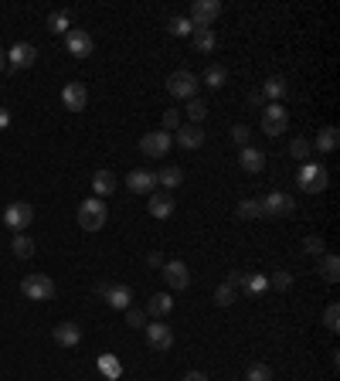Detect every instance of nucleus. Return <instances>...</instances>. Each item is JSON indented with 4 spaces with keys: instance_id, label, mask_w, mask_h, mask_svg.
Returning a JSON list of instances; mask_svg holds the SVG:
<instances>
[{
    "instance_id": "obj_1",
    "label": "nucleus",
    "mask_w": 340,
    "mask_h": 381,
    "mask_svg": "<svg viewBox=\"0 0 340 381\" xmlns=\"http://www.w3.org/2000/svg\"><path fill=\"white\" fill-rule=\"evenodd\" d=\"M258 208H262V218H289V214L296 211V201H293V194H286V190H269V194L258 201Z\"/></svg>"
},
{
    "instance_id": "obj_2",
    "label": "nucleus",
    "mask_w": 340,
    "mask_h": 381,
    "mask_svg": "<svg viewBox=\"0 0 340 381\" xmlns=\"http://www.w3.org/2000/svg\"><path fill=\"white\" fill-rule=\"evenodd\" d=\"M106 218H109V211H106L102 197H85L82 204H79V225H82L85 232H99L106 225Z\"/></svg>"
},
{
    "instance_id": "obj_3",
    "label": "nucleus",
    "mask_w": 340,
    "mask_h": 381,
    "mask_svg": "<svg viewBox=\"0 0 340 381\" xmlns=\"http://www.w3.org/2000/svg\"><path fill=\"white\" fill-rule=\"evenodd\" d=\"M286 126H289V109L282 102H269L262 109V133L265 136H282Z\"/></svg>"
},
{
    "instance_id": "obj_4",
    "label": "nucleus",
    "mask_w": 340,
    "mask_h": 381,
    "mask_svg": "<svg viewBox=\"0 0 340 381\" xmlns=\"http://www.w3.org/2000/svg\"><path fill=\"white\" fill-rule=\"evenodd\" d=\"M197 86H201V79L194 75V72H187V69H177L173 75L167 79V93L173 99H197Z\"/></svg>"
},
{
    "instance_id": "obj_5",
    "label": "nucleus",
    "mask_w": 340,
    "mask_h": 381,
    "mask_svg": "<svg viewBox=\"0 0 340 381\" xmlns=\"http://www.w3.org/2000/svg\"><path fill=\"white\" fill-rule=\"evenodd\" d=\"M34 221V208L27 204V201H14V204H7L3 208V225L17 235V232H24L27 225Z\"/></svg>"
},
{
    "instance_id": "obj_6",
    "label": "nucleus",
    "mask_w": 340,
    "mask_h": 381,
    "mask_svg": "<svg viewBox=\"0 0 340 381\" xmlns=\"http://www.w3.org/2000/svg\"><path fill=\"white\" fill-rule=\"evenodd\" d=\"M296 184L306 194H320V190H327V171L320 164H303L296 174Z\"/></svg>"
},
{
    "instance_id": "obj_7",
    "label": "nucleus",
    "mask_w": 340,
    "mask_h": 381,
    "mask_svg": "<svg viewBox=\"0 0 340 381\" xmlns=\"http://www.w3.org/2000/svg\"><path fill=\"white\" fill-rule=\"evenodd\" d=\"M218 17H221V0H194L187 21H191L194 27H211Z\"/></svg>"
},
{
    "instance_id": "obj_8",
    "label": "nucleus",
    "mask_w": 340,
    "mask_h": 381,
    "mask_svg": "<svg viewBox=\"0 0 340 381\" xmlns=\"http://www.w3.org/2000/svg\"><path fill=\"white\" fill-rule=\"evenodd\" d=\"M21 293H24L27 299H38V303H45V299H51V296H55V283H51L45 273H31V276H24V283H21Z\"/></svg>"
},
{
    "instance_id": "obj_9",
    "label": "nucleus",
    "mask_w": 340,
    "mask_h": 381,
    "mask_svg": "<svg viewBox=\"0 0 340 381\" xmlns=\"http://www.w3.org/2000/svg\"><path fill=\"white\" fill-rule=\"evenodd\" d=\"M99 296H102L112 310H123V313L133 306V289L123 283H102L99 286Z\"/></svg>"
},
{
    "instance_id": "obj_10",
    "label": "nucleus",
    "mask_w": 340,
    "mask_h": 381,
    "mask_svg": "<svg viewBox=\"0 0 340 381\" xmlns=\"http://www.w3.org/2000/svg\"><path fill=\"white\" fill-rule=\"evenodd\" d=\"M170 147H173V136L164 133V130H154V133L140 136V150H143L147 157H167Z\"/></svg>"
},
{
    "instance_id": "obj_11",
    "label": "nucleus",
    "mask_w": 340,
    "mask_h": 381,
    "mask_svg": "<svg viewBox=\"0 0 340 381\" xmlns=\"http://www.w3.org/2000/svg\"><path fill=\"white\" fill-rule=\"evenodd\" d=\"M34 62H38V48H34L31 41H17V45L7 51V65L17 69V72H21V69H31Z\"/></svg>"
},
{
    "instance_id": "obj_12",
    "label": "nucleus",
    "mask_w": 340,
    "mask_h": 381,
    "mask_svg": "<svg viewBox=\"0 0 340 381\" xmlns=\"http://www.w3.org/2000/svg\"><path fill=\"white\" fill-rule=\"evenodd\" d=\"M65 48L75 55V58H88L92 51H95V41H92V34L82 31V27H72L69 34H65Z\"/></svg>"
},
{
    "instance_id": "obj_13",
    "label": "nucleus",
    "mask_w": 340,
    "mask_h": 381,
    "mask_svg": "<svg viewBox=\"0 0 340 381\" xmlns=\"http://www.w3.org/2000/svg\"><path fill=\"white\" fill-rule=\"evenodd\" d=\"M143 330H147L150 347H157V351H170V347H173V330H170L164 320H154V323H147Z\"/></svg>"
},
{
    "instance_id": "obj_14",
    "label": "nucleus",
    "mask_w": 340,
    "mask_h": 381,
    "mask_svg": "<svg viewBox=\"0 0 340 381\" xmlns=\"http://www.w3.org/2000/svg\"><path fill=\"white\" fill-rule=\"evenodd\" d=\"M173 143H180L184 150H201L204 147V130L201 126H194V123H180L177 126V133H173Z\"/></svg>"
},
{
    "instance_id": "obj_15",
    "label": "nucleus",
    "mask_w": 340,
    "mask_h": 381,
    "mask_svg": "<svg viewBox=\"0 0 340 381\" xmlns=\"http://www.w3.org/2000/svg\"><path fill=\"white\" fill-rule=\"evenodd\" d=\"M164 280H167L170 289H187L191 286V269L180 259H170V262H164Z\"/></svg>"
},
{
    "instance_id": "obj_16",
    "label": "nucleus",
    "mask_w": 340,
    "mask_h": 381,
    "mask_svg": "<svg viewBox=\"0 0 340 381\" xmlns=\"http://www.w3.org/2000/svg\"><path fill=\"white\" fill-rule=\"evenodd\" d=\"M62 102H65V109L82 112L85 106H88V89H85L82 82H65V89H62Z\"/></svg>"
},
{
    "instance_id": "obj_17",
    "label": "nucleus",
    "mask_w": 340,
    "mask_h": 381,
    "mask_svg": "<svg viewBox=\"0 0 340 381\" xmlns=\"http://www.w3.org/2000/svg\"><path fill=\"white\" fill-rule=\"evenodd\" d=\"M126 188L133 190V194H154L157 190V174L154 171H130V177H126Z\"/></svg>"
},
{
    "instance_id": "obj_18",
    "label": "nucleus",
    "mask_w": 340,
    "mask_h": 381,
    "mask_svg": "<svg viewBox=\"0 0 340 381\" xmlns=\"http://www.w3.org/2000/svg\"><path fill=\"white\" fill-rule=\"evenodd\" d=\"M147 208H150V214H154V218H160V221H164V218H170V214H173L177 201H173V194H167V190H154Z\"/></svg>"
},
{
    "instance_id": "obj_19",
    "label": "nucleus",
    "mask_w": 340,
    "mask_h": 381,
    "mask_svg": "<svg viewBox=\"0 0 340 381\" xmlns=\"http://www.w3.org/2000/svg\"><path fill=\"white\" fill-rule=\"evenodd\" d=\"M51 337H55L58 347H75V344L82 341V330H79V323H58V327L51 330Z\"/></svg>"
},
{
    "instance_id": "obj_20",
    "label": "nucleus",
    "mask_w": 340,
    "mask_h": 381,
    "mask_svg": "<svg viewBox=\"0 0 340 381\" xmlns=\"http://www.w3.org/2000/svg\"><path fill=\"white\" fill-rule=\"evenodd\" d=\"M116 184H119V181H116L112 171H95V174H92V190H95V197H102V201H106L109 194H116Z\"/></svg>"
},
{
    "instance_id": "obj_21",
    "label": "nucleus",
    "mask_w": 340,
    "mask_h": 381,
    "mask_svg": "<svg viewBox=\"0 0 340 381\" xmlns=\"http://www.w3.org/2000/svg\"><path fill=\"white\" fill-rule=\"evenodd\" d=\"M239 164H242V171H245V174H258V171L265 167V153H262L258 147H242Z\"/></svg>"
},
{
    "instance_id": "obj_22",
    "label": "nucleus",
    "mask_w": 340,
    "mask_h": 381,
    "mask_svg": "<svg viewBox=\"0 0 340 381\" xmlns=\"http://www.w3.org/2000/svg\"><path fill=\"white\" fill-rule=\"evenodd\" d=\"M310 147H313V150H320V153H330V150H337V147H340V130H337V126H324Z\"/></svg>"
},
{
    "instance_id": "obj_23",
    "label": "nucleus",
    "mask_w": 340,
    "mask_h": 381,
    "mask_svg": "<svg viewBox=\"0 0 340 381\" xmlns=\"http://www.w3.org/2000/svg\"><path fill=\"white\" fill-rule=\"evenodd\" d=\"M262 93H265L269 102H282V99L289 95V82H286L282 75H272V79H265V82H262Z\"/></svg>"
},
{
    "instance_id": "obj_24",
    "label": "nucleus",
    "mask_w": 340,
    "mask_h": 381,
    "mask_svg": "<svg viewBox=\"0 0 340 381\" xmlns=\"http://www.w3.org/2000/svg\"><path fill=\"white\" fill-rule=\"evenodd\" d=\"M191 41H194V48H197L201 55H211V51L218 48V38H215V31H211V27H194Z\"/></svg>"
},
{
    "instance_id": "obj_25",
    "label": "nucleus",
    "mask_w": 340,
    "mask_h": 381,
    "mask_svg": "<svg viewBox=\"0 0 340 381\" xmlns=\"http://www.w3.org/2000/svg\"><path fill=\"white\" fill-rule=\"evenodd\" d=\"M157 184L167 190V194L170 190H177L180 184H184V171H180V167H164V171L157 174Z\"/></svg>"
},
{
    "instance_id": "obj_26",
    "label": "nucleus",
    "mask_w": 340,
    "mask_h": 381,
    "mask_svg": "<svg viewBox=\"0 0 340 381\" xmlns=\"http://www.w3.org/2000/svg\"><path fill=\"white\" fill-rule=\"evenodd\" d=\"M239 289H245L249 296H258V293L269 289V276H265V273H249V276H242V286H239Z\"/></svg>"
},
{
    "instance_id": "obj_27",
    "label": "nucleus",
    "mask_w": 340,
    "mask_h": 381,
    "mask_svg": "<svg viewBox=\"0 0 340 381\" xmlns=\"http://www.w3.org/2000/svg\"><path fill=\"white\" fill-rule=\"evenodd\" d=\"M201 82H204L208 89H221V86L228 82V69H225V65H208V72L201 75Z\"/></svg>"
},
{
    "instance_id": "obj_28",
    "label": "nucleus",
    "mask_w": 340,
    "mask_h": 381,
    "mask_svg": "<svg viewBox=\"0 0 340 381\" xmlns=\"http://www.w3.org/2000/svg\"><path fill=\"white\" fill-rule=\"evenodd\" d=\"M10 252H14L17 259H31V256H34V238L24 235V232H17L14 242H10Z\"/></svg>"
},
{
    "instance_id": "obj_29",
    "label": "nucleus",
    "mask_w": 340,
    "mask_h": 381,
    "mask_svg": "<svg viewBox=\"0 0 340 381\" xmlns=\"http://www.w3.org/2000/svg\"><path fill=\"white\" fill-rule=\"evenodd\" d=\"M320 273H324L327 283H337L340 280V259L334 252H324V256H320Z\"/></svg>"
},
{
    "instance_id": "obj_30",
    "label": "nucleus",
    "mask_w": 340,
    "mask_h": 381,
    "mask_svg": "<svg viewBox=\"0 0 340 381\" xmlns=\"http://www.w3.org/2000/svg\"><path fill=\"white\" fill-rule=\"evenodd\" d=\"M170 310H173L170 293H154V296H150V303H147V313H154V317H167Z\"/></svg>"
},
{
    "instance_id": "obj_31",
    "label": "nucleus",
    "mask_w": 340,
    "mask_h": 381,
    "mask_svg": "<svg viewBox=\"0 0 340 381\" xmlns=\"http://www.w3.org/2000/svg\"><path fill=\"white\" fill-rule=\"evenodd\" d=\"M48 31H55V34H69V31H72V17H69V10H51V14H48Z\"/></svg>"
},
{
    "instance_id": "obj_32",
    "label": "nucleus",
    "mask_w": 340,
    "mask_h": 381,
    "mask_svg": "<svg viewBox=\"0 0 340 381\" xmlns=\"http://www.w3.org/2000/svg\"><path fill=\"white\" fill-rule=\"evenodd\" d=\"M235 218H242V221H255V218H262V208H258V201H255V197H245V201H239V204H235Z\"/></svg>"
},
{
    "instance_id": "obj_33",
    "label": "nucleus",
    "mask_w": 340,
    "mask_h": 381,
    "mask_svg": "<svg viewBox=\"0 0 340 381\" xmlns=\"http://www.w3.org/2000/svg\"><path fill=\"white\" fill-rule=\"evenodd\" d=\"M99 371L106 375L109 381H116L119 375H123V365H119V358H112V354H102L99 358Z\"/></svg>"
},
{
    "instance_id": "obj_34",
    "label": "nucleus",
    "mask_w": 340,
    "mask_h": 381,
    "mask_svg": "<svg viewBox=\"0 0 340 381\" xmlns=\"http://www.w3.org/2000/svg\"><path fill=\"white\" fill-rule=\"evenodd\" d=\"M167 27H170V34H173V38H187V34H194V24H191L187 17H170Z\"/></svg>"
},
{
    "instance_id": "obj_35",
    "label": "nucleus",
    "mask_w": 340,
    "mask_h": 381,
    "mask_svg": "<svg viewBox=\"0 0 340 381\" xmlns=\"http://www.w3.org/2000/svg\"><path fill=\"white\" fill-rule=\"evenodd\" d=\"M235 299H239V289H235V286L221 283L218 289H215V303H218V306H232Z\"/></svg>"
},
{
    "instance_id": "obj_36",
    "label": "nucleus",
    "mask_w": 340,
    "mask_h": 381,
    "mask_svg": "<svg viewBox=\"0 0 340 381\" xmlns=\"http://www.w3.org/2000/svg\"><path fill=\"white\" fill-rule=\"evenodd\" d=\"M289 153H293L296 160H303V164H310V153H313V147H310V140H300V136H296V140L289 143Z\"/></svg>"
},
{
    "instance_id": "obj_37",
    "label": "nucleus",
    "mask_w": 340,
    "mask_h": 381,
    "mask_svg": "<svg viewBox=\"0 0 340 381\" xmlns=\"http://www.w3.org/2000/svg\"><path fill=\"white\" fill-rule=\"evenodd\" d=\"M269 286L279 289V293H286V289L293 286V273H289V269H276V273L269 276Z\"/></svg>"
},
{
    "instance_id": "obj_38",
    "label": "nucleus",
    "mask_w": 340,
    "mask_h": 381,
    "mask_svg": "<svg viewBox=\"0 0 340 381\" xmlns=\"http://www.w3.org/2000/svg\"><path fill=\"white\" fill-rule=\"evenodd\" d=\"M245 381H272V368L262 365V361H255V365H249V371H245Z\"/></svg>"
},
{
    "instance_id": "obj_39",
    "label": "nucleus",
    "mask_w": 340,
    "mask_h": 381,
    "mask_svg": "<svg viewBox=\"0 0 340 381\" xmlns=\"http://www.w3.org/2000/svg\"><path fill=\"white\" fill-rule=\"evenodd\" d=\"M204 116H208V106H204L201 99H191V102H187V119H191L194 126H201Z\"/></svg>"
},
{
    "instance_id": "obj_40",
    "label": "nucleus",
    "mask_w": 340,
    "mask_h": 381,
    "mask_svg": "<svg viewBox=\"0 0 340 381\" xmlns=\"http://www.w3.org/2000/svg\"><path fill=\"white\" fill-rule=\"evenodd\" d=\"M324 327L334 330V334L340 330V303H330V306L324 310Z\"/></svg>"
},
{
    "instance_id": "obj_41",
    "label": "nucleus",
    "mask_w": 340,
    "mask_h": 381,
    "mask_svg": "<svg viewBox=\"0 0 340 381\" xmlns=\"http://www.w3.org/2000/svg\"><path fill=\"white\" fill-rule=\"evenodd\" d=\"M303 252L320 259V256L327 252V249H324V238H320V235H306V238H303Z\"/></svg>"
},
{
    "instance_id": "obj_42",
    "label": "nucleus",
    "mask_w": 340,
    "mask_h": 381,
    "mask_svg": "<svg viewBox=\"0 0 340 381\" xmlns=\"http://www.w3.org/2000/svg\"><path fill=\"white\" fill-rule=\"evenodd\" d=\"M232 140H235L239 147H249V140H252V130H249L245 123H239V126H232Z\"/></svg>"
},
{
    "instance_id": "obj_43",
    "label": "nucleus",
    "mask_w": 340,
    "mask_h": 381,
    "mask_svg": "<svg viewBox=\"0 0 340 381\" xmlns=\"http://www.w3.org/2000/svg\"><path fill=\"white\" fill-rule=\"evenodd\" d=\"M126 323L136 327V330H143V327H147V310H133V306H130V310H126Z\"/></svg>"
},
{
    "instance_id": "obj_44",
    "label": "nucleus",
    "mask_w": 340,
    "mask_h": 381,
    "mask_svg": "<svg viewBox=\"0 0 340 381\" xmlns=\"http://www.w3.org/2000/svg\"><path fill=\"white\" fill-rule=\"evenodd\" d=\"M177 126H180V112H177V109H167V112H164V133L177 130Z\"/></svg>"
},
{
    "instance_id": "obj_45",
    "label": "nucleus",
    "mask_w": 340,
    "mask_h": 381,
    "mask_svg": "<svg viewBox=\"0 0 340 381\" xmlns=\"http://www.w3.org/2000/svg\"><path fill=\"white\" fill-rule=\"evenodd\" d=\"M147 262H150L154 269H164V256H160V252H150V256H147Z\"/></svg>"
},
{
    "instance_id": "obj_46",
    "label": "nucleus",
    "mask_w": 340,
    "mask_h": 381,
    "mask_svg": "<svg viewBox=\"0 0 340 381\" xmlns=\"http://www.w3.org/2000/svg\"><path fill=\"white\" fill-rule=\"evenodd\" d=\"M7 126H10V109L0 106V130H7Z\"/></svg>"
},
{
    "instance_id": "obj_47",
    "label": "nucleus",
    "mask_w": 340,
    "mask_h": 381,
    "mask_svg": "<svg viewBox=\"0 0 340 381\" xmlns=\"http://www.w3.org/2000/svg\"><path fill=\"white\" fill-rule=\"evenodd\" d=\"M184 381H208V375H201V371H187Z\"/></svg>"
},
{
    "instance_id": "obj_48",
    "label": "nucleus",
    "mask_w": 340,
    "mask_h": 381,
    "mask_svg": "<svg viewBox=\"0 0 340 381\" xmlns=\"http://www.w3.org/2000/svg\"><path fill=\"white\" fill-rule=\"evenodd\" d=\"M3 69H7V51L0 48V72H3Z\"/></svg>"
},
{
    "instance_id": "obj_49",
    "label": "nucleus",
    "mask_w": 340,
    "mask_h": 381,
    "mask_svg": "<svg viewBox=\"0 0 340 381\" xmlns=\"http://www.w3.org/2000/svg\"><path fill=\"white\" fill-rule=\"evenodd\" d=\"M235 381H245V378H235Z\"/></svg>"
}]
</instances>
